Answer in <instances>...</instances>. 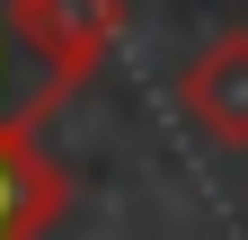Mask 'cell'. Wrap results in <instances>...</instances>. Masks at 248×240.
I'll use <instances>...</instances> for the list:
<instances>
[{"label":"cell","instance_id":"cell-1","mask_svg":"<svg viewBox=\"0 0 248 240\" xmlns=\"http://www.w3.org/2000/svg\"><path fill=\"white\" fill-rule=\"evenodd\" d=\"M9 9V27L27 36V53L45 63V89L27 107H62L71 89H89L98 80V63L115 53V36H124V0H0Z\"/></svg>","mask_w":248,"mask_h":240},{"label":"cell","instance_id":"cell-2","mask_svg":"<svg viewBox=\"0 0 248 240\" xmlns=\"http://www.w3.org/2000/svg\"><path fill=\"white\" fill-rule=\"evenodd\" d=\"M45 116L36 107H18V116H0V240H45L62 223V169L45 160V142H36Z\"/></svg>","mask_w":248,"mask_h":240},{"label":"cell","instance_id":"cell-3","mask_svg":"<svg viewBox=\"0 0 248 240\" xmlns=\"http://www.w3.org/2000/svg\"><path fill=\"white\" fill-rule=\"evenodd\" d=\"M177 107H186V125L204 142L248 152V27H222V36L177 71Z\"/></svg>","mask_w":248,"mask_h":240},{"label":"cell","instance_id":"cell-4","mask_svg":"<svg viewBox=\"0 0 248 240\" xmlns=\"http://www.w3.org/2000/svg\"><path fill=\"white\" fill-rule=\"evenodd\" d=\"M0 89H9V18H0Z\"/></svg>","mask_w":248,"mask_h":240}]
</instances>
